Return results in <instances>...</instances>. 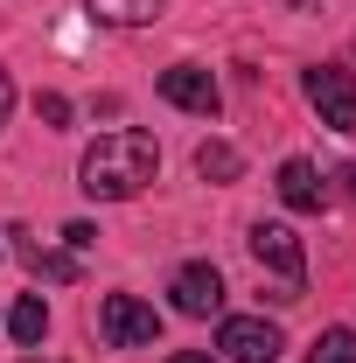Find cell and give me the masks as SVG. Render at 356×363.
Returning a JSON list of instances; mask_svg holds the SVG:
<instances>
[{"instance_id":"cell-1","label":"cell","mask_w":356,"mask_h":363,"mask_svg":"<svg viewBox=\"0 0 356 363\" xmlns=\"http://www.w3.org/2000/svg\"><path fill=\"white\" fill-rule=\"evenodd\" d=\"M77 175H84V196H98V203H126V196H140L147 182L161 175V147H154V133H140V126L98 133L84 147V161H77Z\"/></svg>"},{"instance_id":"cell-2","label":"cell","mask_w":356,"mask_h":363,"mask_svg":"<svg viewBox=\"0 0 356 363\" xmlns=\"http://www.w3.org/2000/svg\"><path fill=\"white\" fill-rule=\"evenodd\" d=\"M301 91H308V105L321 112L328 133H356V77L343 63H314L308 77H301Z\"/></svg>"},{"instance_id":"cell-3","label":"cell","mask_w":356,"mask_h":363,"mask_svg":"<svg viewBox=\"0 0 356 363\" xmlns=\"http://www.w3.org/2000/svg\"><path fill=\"white\" fill-rule=\"evenodd\" d=\"M217 350H223L230 363H279L287 335H279V321H266V315H223Z\"/></svg>"},{"instance_id":"cell-4","label":"cell","mask_w":356,"mask_h":363,"mask_svg":"<svg viewBox=\"0 0 356 363\" xmlns=\"http://www.w3.org/2000/svg\"><path fill=\"white\" fill-rule=\"evenodd\" d=\"M98 335L112 342V350H147L154 335H161V315L133 301V294H105V308H98Z\"/></svg>"},{"instance_id":"cell-5","label":"cell","mask_w":356,"mask_h":363,"mask_svg":"<svg viewBox=\"0 0 356 363\" xmlns=\"http://www.w3.org/2000/svg\"><path fill=\"white\" fill-rule=\"evenodd\" d=\"M252 259L266 272H279V286L301 301V286H308V252H301V238L287 224H252Z\"/></svg>"},{"instance_id":"cell-6","label":"cell","mask_w":356,"mask_h":363,"mask_svg":"<svg viewBox=\"0 0 356 363\" xmlns=\"http://www.w3.org/2000/svg\"><path fill=\"white\" fill-rule=\"evenodd\" d=\"M154 84H161V98H168L175 112H196V119H217V105H223L217 77H210L203 63H175V70H161Z\"/></svg>"},{"instance_id":"cell-7","label":"cell","mask_w":356,"mask_h":363,"mask_svg":"<svg viewBox=\"0 0 356 363\" xmlns=\"http://www.w3.org/2000/svg\"><path fill=\"white\" fill-rule=\"evenodd\" d=\"M168 294H175V308L189 321H210L223 308V279H217V266L210 259H196V266H182L175 279H168Z\"/></svg>"},{"instance_id":"cell-8","label":"cell","mask_w":356,"mask_h":363,"mask_svg":"<svg viewBox=\"0 0 356 363\" xmlns=\"http://www.w3.org/2000/svg\"><path fill=\"white\" fill-rule=\"evenodd\" d=\"M272 189H279V203L287 210H328V182L314 175V161H279V175H272Z\"/></svg>"},{"instance_id":"cell-9","label":"cell","mask_w":356,"mask_h":363,"mask_svg":"<svg viewBox=\"0 0 356 363\" xmlns=\"http://www.w3.org/2000/svg\"><path fill=\"white\" fill-rule=\"evenodd\" d=\"M7 335H14L21 350H43V335H49V308H43V294H21V301L7 308Z\"/></svg>"},{"instance_id":"cell-10","label":"cell","mask_w":356,"mask_h":363,"mask_svg":"<svg viewBox=\"0 0 356 363\" xmlns=\"http://www.w3.org/2000/svg\"><path fill=\"white\" fill-rule=\"evenodd\" d=\"M7 238H14V252H21L28 272H43V279H77V259H70V252H49V245H35L28 230H7Z\"/></svg>"},{"instance_id":"cell-11","label":"cell","mask_w":356,"mask_h":363,"mask_svg":"<svg viewBox=\"0 0 356 363\" xmlns=\"http://www.w3.org/2000/svg\"><path fill=\"white\" fill-rule=\"evenodd\" d=\"M196 175L203 182H238L245 175V154H238L230 140H203V147H196Z\"/></svg>"},{"instance_id":"cell-12","label":"cell","mask_w":356,"mask_h":363,"mask_svg":"<svg viewBox=\"0 0 356 363\" xmlns=\"http://www.w3.org/2000/svg\"><path fill=\"white\" fill-rule=\"evenodd\" d=\"M98 21H112V28H140V21H154L168 0H84Z\"/></svg>"},{"instance_id":"cell-13","label":"cell","mask_w":356,"mask_h":363,"mask_svg":"<svg viewBox=\"0 0 356 363\" xmlns=\"http://www.w3.org/2000/svg\"><path fill=\"white\" fill-rule=\"evenodd\" d=\"M308 363H356V328H321Z\"/></svg>"},{"instance_id":"cell-14","label":"cell","mask_w":356,"mask_h":363,"mask_svg":"<svg viewBox=\"0 0 356 363\" xmlns=\"http://www.w3.org/2000/svg\"><path fill=\"white\" fill-rule=\"evenodd\" d=\"M35 119L43 126H70V98L63 91H35Z\"/></svg>"},{"instance_id":"cell-15","label":"cell","mask_w":356,"mask_h":363,"mask_svg":"<svg viewBox=\"0 0 356 363\" xmlns=\"http://www.w3.org/2000/svg\"><path fill=\"white\" fill-rule=\"evenodd\" d=\"M63 245H70V252H91V245H98V224H63Z\"/></svg>"},{"instance_id":"cell-16","label":"cell","mask_w":356,"mask_h":363,"mask_svg":"<svg viewBox=\"0 0 356 363\" xmlns=\"http://www.w3.org/2000/svg\"><path fill=\"white\" fill-rule=\"evenodd\" d=\"M328 196H343V203H356V161H350V168H335V189H328Z\"/></svg>"},{"instance_id":"cell-17","label":"cell","mask_w":356,"mask_h":363,"mask_svg":"<svg viewBox=\"0 0 356 363\" xmlns=\"http://www.w3.org/2000/svg\"><path fill=\"white\" fill-rule=\"evenodd\" d=\"M7 112H14V77H7V63H0V126H7Z\"/></svg>"},{"instance_id":"cell-18","label":"cell","mask_w":356,"mask_h":363,"mask_svg":"<svg viewBox=\"0 0 356 363\" xmlns=\"http://www.w3.org/2000/svg\"><path fill=\"white\" fill-rule=\"evenodd\" d=\"M168 363H217V357H203V350H175Z\"/></svg>"},{"instance_id":"cell-19","label":"cell","mask_w":356,"mask_h":363,"mask_svg":"<svg viewBox=\"0 0 356 363\" xmlns=\"http://www.w3.org/2000/svg\"><path fill=\"white\" fill-rule=\"evenodd\" d=\"M21 363H35V357H21Z\"/></svg>"}]
</instances>
